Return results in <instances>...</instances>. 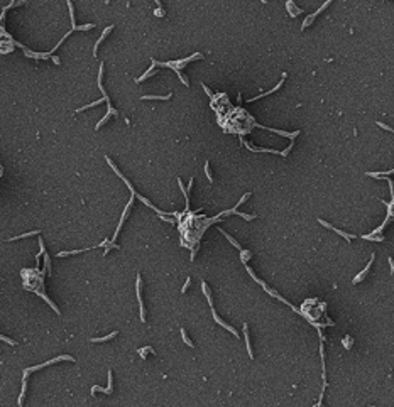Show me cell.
Instances as JSON below:
<instances>
[{
	"instance_id": "cell-9",
	"label": "cell",
	"mask_w": 394,
	"mask_h": 407,
	"mask_svg": "<svg viewBox=\"0 0 394 407\" xmlns=\"http://www.w3.org/2000/svg\"><path fill=\"white\" fill-rule=\"evenodd\" d=\"M110 31H113V26H108V27H107V29L103 31V34H102V36H100V39H98V41H97V42H95V47H93V56H97V51H98L100 44H102V42H103V39H105V37H107V36H108V34H110Z\"/></svg>"
},
{
	"instance_id": "cell-8",
	"label": "cell",
	"mask_w": 394,
	"mask_h": 407,
	"mask_svg": "<svg viewBox=\"0 0 394 407\" xmlns=\"http://www.w3.org/2000/svg\"><path fill=\"white\" fill-rule=\"evenodd\" d=\"M374 257H376V255L372 254V255H370V260H369V264H367V265H365V269L362 270V272L359 274V276H355V277H354V280H352V282H354V284L360 282V280H362V279H364V277H365V274H367L369 270H370V267H372V262H374Z\"/></svg>"
},
{
	"instance_id": "cell-5",
	"label": "cell",
	"mask_w": 394,
	"mask_h": 407,
	"mask_svg": "<svg viewBox=\"0 0 394 407\" xmlns=\"http://www.w3.org/2000/svg\"><path fill=\"white\" fill-rule=\"evenodd\" d=\"M95 392H103V394H112L113 392V377H112V370H108V387L107 389H100V387L93 385L91 387V394Z\"/></svg>"
},
{
	"instance_id": "cell-7",
	"label": "cell",
	"mask_w": 394,
	"mask_h": 407,
	"mask_svg": "<svg viewBox=\"0 0 394 407\" xmlns=\"http://www.w3.org/2000/svg\"><path fill=\"white\" fill-rule=\"evenodd\" d=\"M212 313H213V319H215V321H217V323H218V324H222V326L225 328L227 331H230V333H232V334H235V338H237V330H235V328H232V326H230V324H227V323H225V321H223V319H220V318H218V314H217V311H215V308H212Z\"/></svg>"
},
{
	"instance_id": "cell-23",
	"label": "cell",
	"mask_w": 394,
	"mask_h": 407,
	"mask_svg": "<svg viewBox=\"0 0 394 407\" xmlns=\"http://www.w3.org/2000/svg\"><path fill=\"white\" fill-rule=\"evenodd\" d=\"M240 254H242V260H244V264H245V262H247V258H250V252H249V250H244V248H242Z\"/></svg>"
},
{
	"instance_id": "cell-4",
	"label": "cell",
	"mask_w": 394,
	"mask_h": 407,
	"mask_svg": "<svg viewBox=\"0 0 394 407\" xmlns=\"http://www.w3.org/2000/svg\"><path fill=\"white\" fill-rule=\"evenodd\" d=\"M134 198H135V194H132V196H130V200H129V203H127V206H125V210H124V213H122V218H120V222H119V226H117V230H115V233H113V240H115V238H117V235L120 233L122 225H124V222H125V218H127L129 211H130V208H132V203H134Z\"/></svg>"
},
{
	"instance_id": "cell-29",
	"label": "cell",
	"mask_w": 394,
	"mask_h": 407,
	"mask_svg": "<svg viewBox=\"0 0 394 407\" xmlns=\"http://www.w3.org/2000/svg\"><path fill=\"white\" fill-rule=\"evenodd\" d=\"M203 90H205V91H206V93H208V96H212V91H210V90H208V88H206V86H205V85H203Z\"/></svg>"
},
{
	"instance_id": "cell-1",
	"label": "cell",
	"mask_w": 394,
	"mask_h": 407,
	"mask_svg": "<svg viewBox=\"0 0 394 407\" xmlns=\"http://www.w3.org/2000/svg\"><path fill=\"white\" fill-rule=\"evenodd\" d=\"M193 59H203V54L201 52H195V54H191L190 58H184V59H178V61H168V63H157V61H154L152 59V63L156 66H164V68H173L176 71V69H179V68H183V66H186L190 61H193Z\"/></svg>"
},
{
	"instance_id": "cell-19",
	"label": "cell",
	"mask_w": 394,
	"mask_h": 407,
	"mask_svg": "<svg viewBox=\"0 0 394 407\" xmlns=\"http://www.w3.org/2000/svg\"><path fill=\"white\" fill-rule=\"evenodd\" d=\"M181 336H183V341L186 343L188 346H191V348H195V343L191 341L190 338H188V333H186V330H184V328H181Z\"/></svg>"
},
{
	"instance_id": "cell-17",
	"label": "cell",
	"mask_w": 394,
	"mask_h": 407,
	"mask_svg": "<svg viewBox=\"0 0 394 407\" xmlns=\"http://www.w3.org/2000/svg\"><path fill=\"white\" fill-rule=\"evenodd\" d=\"M392 172H394L392 169H389L387 172H365V176H369V178H387Z\"/></svg>"
},
{
	"instance_id": "cell-22",
	"label": "cell",
	"mask_w": 394,
	"mask_h": 407,
	"mask_svg": "<svg viewBox=\"0 0 394 407\" xmlns=\"http://www.w3.org/2000/svg\"><path fill=\"white\" fill-rule=\"evenodd\" d=\"M44 264H46V270L51 274V258H49L48 252H44Z\"/></svg>"
},
{
	"instance_id": "cell-12",
	"label": "cell",
	"mask_w": 394,
	"mask_h": 407,
	"mask_svg": "<svg viewBox=\"0 0 394 407\" xmlns=\"http://www.w3.org/2000/svg\"><path fill=\"white\" fill-rule=\"evenodd\" d=\"M171 98V93L169 95H144L140 96V100H169Z\"/></svg>"
},
{
	"instance_id": "cell-20",
	"label": "cell",
	"mask_w": 394,
	"mask_h": 407,
	"mask_svg": "<svg viewBox=\"0 0 394 407\" xmlns=\"http://www.w3.org/2000/svg\"><path fill=\"white\" fill-rule=\"evenodd\" d=\"M147 353H154L152 346H144V348H139V355H140V358H146Z\"/></svg>"
},
{
	"instance_id": "cell-28",
	"label": "cell",
	"mask_w": 394,
	"mask_h": 407,
	"mask_svg": "<svg viewBox=\"0 0 394 407\" xmlns=\"http://www.w3.org/2000/svg\"><path fill=\"white\" fill-rule=\"evenodd\" d=\"M154 14H156V17H162V15H164V10H162V7H157Z\"/></svg>"
},
{
	"instance_id": "cell-2",
	"label": "cell",
	"mask_w": 394,
	"mask_h": 407,
	"mask_svg": "<svg viewBox=\"0 0 394 407\" xmlns=\"http://www.w3.org/2000/svg\"><path fill=\"white\" fill-rule=\"evenodd\" d=\"M63 360L75 362V358H73V356H69V355H61V356H56V358H53V360L46 362V363H41V365H37V367L26 368V370H24V377H27V375H29L31 372H36V370H39V368H44V367H48V365H53V363H56V362H63Z\"/></svg>"
},
{
	"instance_id": "cell-18",
	"label": "cell",
	"mask_w": 394,
	"mask_h": 407,
	"mask_svg": "<svg viewBox=\"0 0 394 407\" xmlns=\"http://www.w3.org/2000/svg\"><path fill=\"white\" fill-rule=\"evenodd\" d=\"M362 238H364V240H370V242H384V236L382 235L377 236L376 233H374V235H362Z\"/></svg>"
},
{
	"instance_id": "cell-10",
	"label": "cell",
	"mask_w": 394,
	"mask_h": 407,
	"mask_svg": "<svg viewBox=\"0 0 394 407\" xmlns=\"http://www.w3.org/2000/svg\"><path fill=\"white\" fill-rule=\"evenodd\" d=\"M286 9H288V12H289V15H291V17H296V15H299L301 14V9H296L294 7V2H293V0H288V2H286Z\"/></svg>"
},
{
	"instance_id": "cell-3",
	"label": "cell",
	"mask_w": 394,
	"mask_h": 407,
	"mask_svg": "<svg viewBox=\"0 0 394 407\" xmlns=\"http://www.w3.org/2000/svg\"><path fill=\"white\" fill-rule=\"evenodd\" d=\"M135 287H137V299H139V313H140V321L142 323H146V309H144V301H142V277H140V274H137V284H135Z\"/></svg>"
},
{
	"instance_id": "cell-26",
	"label": "cell",
	"mask_w": 394,
	"mask_h": 407,
	"mask_svg": "<svg viewBox=\"0 0 394 407\" xmlns=\"http://www.w3.org/2000/svg\"><path fill=\"white\" fill-rule=\"evenodd\" d=\"M190 284H191V279L188 277V279H186V282H184V286L181 287V292H183V294H184V292L188 291V287H190Z\"/></svg>"
},
{
	"instance_id": "cell-24",
	"label": "cell",
	"mask_w": 394,
	"mask_h": 407,
	"mask_svg": "<svg viewBox=\"0 0 394 407\" xmlns=\"http://www.w3.org/2000/svg\"><path fill=\"white\" fill-rule=\"evenodd\" d=\"M342 343L345 345V348H347V350H350V346H352V338H350V336H345V340H343Z\"/></svg>"
},
{
	"instance_id": "cell-13",
	"label": "cell",
	"mask_w": 394,
	"mask_h": 407,
	"mask_svg": "<svg viewBox=\"0 0 394 407\" xmlns=\"http://www.w3.org/2000/svg\"><path fill=\"white\" fill-rule=\"evenodd\" d=\"M154 66H156V64L152 63V66H151V68L147 69V71H146V73H144L140 78H137V80H135V83H142L144 80H147V78H151L152 74H156V69H154Z\"/></svg>"
},
{
	"instance_id": "cell-15",
	"label": "cell",
	"mask_w": 394,
	"mask_h": 407,
	"mask_svg": "<svg viewBox=\"0 0 394 407\" xmlns=\"http://www.w3.org/2000/svg\"><path fill=\"white\" fill-rule=\"evenodd\" d=\"M119 334V331H113V333H110V334H107V336H103V338H91L90 341L91 343H103V341H108V340H112V338H115Z\"/></svg>"
},
{
	"instance_id": "cell-16",
	"label": "cell",
	"mask_w": 394,
	"mask_h": 407,
	"mask_svg": "<svg viewBox=\"0 0 394 407\" xmlns=\"http://www.w3.org/2000/svg\"><path fill=\"white\" fill-rule=\"evenodd\" d=\"M220 233H222V235H223V236H225V238H227V240H228V242H230V243H232V245H234V247H235V248H237V250H242V247H240V243H239V242H237V240H234V238H232V236H230V235H228V233H227V232H223V230H222V228H220Z\"/></svg>"
},
{
	"instance_id": "cell-21",
	"label": "cell",
	"mask_w": 394,
	"mask_h": 407,
	"mask_svg": "<svg viewBox=\"0 0 394 407\" xmlns=\"http://www.w3.org/2000/svg\"><path fill=\"white\" fill-rule=\"evenodd\" d=\"M205 174H206L208 181H210V182H213V176H212V169H210V162H206V164H205Z\"/></svg>"
},
{
	"instance_id": "cell-27",
	"label": "cell",
	"mask_w": 394,
	"mask_h": 407,
	"mask_svg": "<svg viewBox=\"0 0 394 407\" xmlns=\"http://www.w3.org/2000/svg\"><path fill=\"white\" fill-rule=\"evenodd\" d=\"M377 125H379L381 128H384V130H387V132H392V127H389V125L382 124V122H377Z\"/></svg>"
},
{
	"instance_id": "cell-6",
	"label": "cell",
	"mask_w": 394,
	"mask_h": 407,
	"mask_svg": "<svg viewBox=\"0 0 394 407\" xmlns=\"http://www.w3.org/2000/svg\"><path fill=\"white\" fill-rule=\"evenodd\" d=\"M318 223H320V225H323V226H325V228H330V230H333V232H335V233H338V235H342V236H343V238H345L347 242H350L352 238H354V235H348V233H345V232H343V230H338V228H335V226H332V225H330V223H327L325 220H318Z\"/></svg>"
},
{
	"instance_id": "cell-25",
	"label": "cell",
	"mask_w": 394,
	"mask_h": 407,
	"mask_svg": "<svg viewBox=\"0 0 394 407\" xmlns=\"http://www.w3.org/2000/svg\"><path fill=\"white\" fill-rule=\"evenodd\" d=\"M0 340H2V341H5V343H9V345H17V341H14V340L7 338V336H4V334H0Z\"/></svg>"
},
{
	"instance_id": "cell-14",
	"label": "cell",
	"mask_w": 394,
	"mask_h": 407,
	"mask_svg": "<svg viewBox=\"0 0 394 407\" xmlns=\"http://www.w3.org/2000/svg\"><path fill=\"white\" fill-rule=\"evenodd\" d=\"M117 113H119V112H117V110H113V108H108V112H107V115H105V117H103V118H102V120H100V122H98V124H97V125H95V128H97V130H98V128H100V127H102V125H103V124H105V122H107V120H108V118H110V117H112V115H117Z\"/></svg>"
},
{
	"instance_id": "cell-31",
	"label": "cell",
	"mask_w": 394,
	"mask_h": 407,
	"mask_svg": "<svg viewBox=\"0 0 394 407\" xmlns=\"http://www.w3.org/2000/svg\"><path fill=\"white\" fill-rule=\"evenodd\" d=\"M154 2L157 4V7H162V5H161V0H154Z\"/></svg>"
},
{
	"instance_id": "cell-30",
	"label": "cell",
	"mask_w": 394,
	"mask_h": 407,
	"mask_svg": "<svg viewBox=\"0 0 394 407\" xmlns=\"http://www.w3.org/2000/svg\"><path fill=\"white\" fill-rule=\"evenodd\" d=\"M53 61H54L56 64H59V63H61V61H59V58H56V56H53Z\"/></svg>"
},
{
	"instance_id": "cell-11",
	"label": "cell",
	"mask_w": 394,
	"mask_h": 407,
	"mask_svg": "<svg viewBox=\"0 0 394 407\" xmlns=\"http://www.w3.org/2000/svg\"><path fill=\"white\" fill-rule=\"evenodd\" d=\"M244 334H245V345H247L249 356H250V358H254V353H252V345H250V336H249V324H244Z\"/></svg>"
}]
</instances>
